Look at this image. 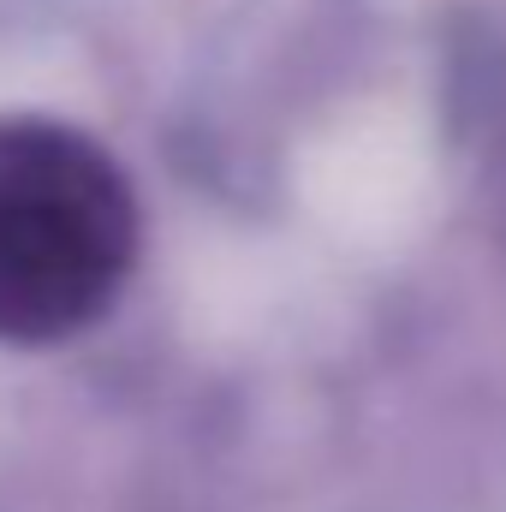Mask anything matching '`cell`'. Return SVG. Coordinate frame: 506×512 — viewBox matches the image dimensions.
Here are the masks:
<instances>
[{
  "mask_svg": "<svg viewBox=\"0 0 506 512\" xmlns=\"http://www.w3.org/2000/svg\"><path fill=\"white\" fill-rule=\"evenodd\" d=\"M137 256V197L90 131L0 114V340L54 346L120 298Z\"/></svg>",
  "mask_w": 506,
  "mask_h": 512,
  "instance_id": "6da1fadb",
  "label": "cell"
}]
</instances>
